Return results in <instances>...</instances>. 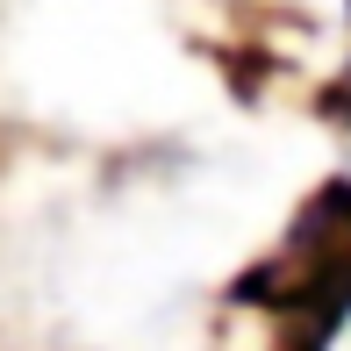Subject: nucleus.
Listing matches in <instances>:
<instances>
[{
    "label": "nucleus",
    "instance_id": "nucleus-1",
    "mask_svg": "<svg viewBox=\"0 0 351 351\" xmlns=\"http://www.w3.org/2000/svg\"><path fill=\"white\" fill-rule=\"evenodd\" d=\"M244 287H265V294H244V301H273L280 315H301L308 351H315V337L351 308V186H323L301 208L287 251L265 273H251Z\"/></svg>",
    "mask_w": 351,
    "mask_h": 351
}]
</instances>
